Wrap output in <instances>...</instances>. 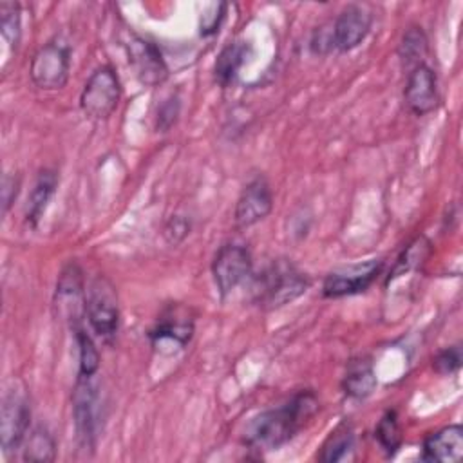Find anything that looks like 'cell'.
<instances>
[{
    "label": "cell",
    "mask_w": 463,
    "mask_h": 463,
    "mask_svg": "<svg viewBox=\"0 0 463 463\" xmlns=\"http://www.w3.org/2000/svg\"><path fill=\"white\" fill-rule=\"evenodd\" d=\"M461 358H463L461 356V347L459 345H450V347H445L443 351H439L432 358V367L439 374H452L459 369Z\"/></svg>",
    "instance_id": "cell-28"
},
{
    "label": "cell",
    "mask_w": 463,
    "mask_h": 463,
    "mask_svg": "<svg viewBox=\"0 0 463 463\" xmlns=\"http://www.w3.org/2000/svg\"><path fill=\"white\" fill-rule=\"evenodd\" d=\"M192 335L194 317L190 315V309L181 304H170L148 331L152 345L159 351H163V347H170V353L183 349L192 340Z\"/></svg>",
    "instance_id": "cell-8"
},
{
    "label": "cell",
    "mask_w": 463,
    "mask_h": 463,
    "mask_svg": "<svg viewBox=\"0 0 463 463\" xmlns=\"http://www.w3.org/2000/svg\"><path fill=\"white\" fill-rule=\"evenodd\" d=\"M0 33L4 40L16 49L22 38V11L16 2L0 4Z\"/></svg>",
    "instance_id": "cell-24"
},
{
    "label": "cell",
    "mask_w": 463,
    "mask_h": 463,
    "mask_svg": "<svg viewBox=\"0 0 463 463\" xmlns=\"http://www.w3.org/2000/svg\"><path fill=\"white\" fill-rule=\"evenodd\" d=\"M226 9H228L226 2L208 4L199 16V34L208 38V36H213L215 33H219L221 25L226 18Z\"/></svg>",
    "instance_id": "cell-27"
},
{
    "label": "cell",
    "mask_w": 463,
    "mask_h": 463,
    "mask_svg": "<svg viewBox=\"0 0 463 463\" xmlns=\"http://www.w3.org/2000/svg\"><path fill=\"white\" fill-rule=\"evenodd\" d=\"M71 71V49L60 40H51L42 45L29 67L33 83L43 90H58L67 85Z\"/></svg>",
    "instance_id": "cell-5"
},
{
    "label": "cell",
    "mask_w": 463,
    "mask_h": 463,
    "mask_svg": "<svg viewBox=\"0 0 463 463\" xmlns=\"http://www.w3.org/2000/svg\"><path fill=\"white\" fill-rule=\"evenodd\" d=\"M383 266L382 259H369L364 262L347 264L327 273L322 284L326 298H340L365 291L380 275Z\"/></svg>",
    "instance_id": "cell-7"
},
{
    "label": "cell",
    "mask_w": 463,
    "mask_h": 463,
    "mask_svg": "<svg viewBox=\"0 0 463 463\" xmlns=\"http://www.w3.org/2000/svg\"><path fill=\"white\" fill-rule=\"evenodd\" d=\"M31 423V405L24 391L13 389L7 391L2 400V412H0V439L4 452L16 450L27 432Z\"/></svg>",
    "instance_id": "cell-10"
},
{
    "label": "cell",
    "mask_w": 463,
    "mask_h": 463,
    "mask_svg": "<svg viewBox=\"0 0 463 463\" xmlns=\"http://www.w3.org/2000/svg\"><path fill=\"white\" fill-rule=\"evenodd\" d=\"M20 192V177L14 174H4L2 177V212L7 213Z\"/></svg>",
    "instance_id": "cell-31"
},
{
    "label": "cell",
    "mask_w": 463,
    "mask_h": 463,
    "mask_svg": "<svg viewBox=\"0 0 463 463\" xmlns=\"http://www.w3.org/2000/svg\"><path fill=\"white\" fill-rule=\"evenodd\" d=\"M121 83L110 65L98 67L80 94V107L90 119H107L118 107Z\"/></svg>",
    "instance_id": "cell-4"
},
{
    "label": "cell",
    "mask_w": 463,
    "mask_h": 463,
    "mask_svg": "<svg viewBox=\"0 0 463 463\" xmlns=\"http://www.w3.org/2000/svg\"><path fill=\"white\" fill-rule=\"evenodd\" d=\"M354 449V432L353 427L347 421L338 423L329 438L324 441L322 450L318 454V459L324 463H336L351 458V452Z\"/></svg>",
    "instance_id": "cell-20"
},
{
    "label": "cell",
    "mask_w": 463,
    "mask_h": 463,
    "mask_svg": "<svg viewBox=\"0 0 463 463\" xmlns=\"http://www.w3.org/2000/svg\"><path fill=\"white\" fill-rule=\"evenodd\" d=\"M179 110H181V103H179L177 96H170L168 99H165V103L157 110L156 128L161 132H166L177 121Z\"/></svg>",
    "instance_id": "cell-29"
},
{
    "label": "cell",
    "mask_w": 463,
    "mask_h": 463,
    "mask_svg": "<svg viewBox=\"0 0 463 463\" xmlns=\"http://www.w3.org/2000/svg\"><path fill=\"white\" fill-rule=\"evenodd\" d=\"M378 380L373 362L367 356L353 358L342 378V391L353 400H364L376 389Z\"/></svg>",
    "instance_id": "cell-17"
},
{
    "label": "cell",
    "mask_w": 463,
    "mask_h": 463,
    "mask_svg": "<svg viewBox=\"0 0 463 463\" xmlns=\"http://www.w3.org/2000/svg\"><path fill=\"white\" fill-rule=\"evenodd\" d=\"M58 186V175L51 168H43L38 172L36 181L29 192L27 206H25V221L31 226H36L42 219L51 197L54 195V190Z\"/></svg>",
    "instance_id": "cell-18"
},
{
    "label": "cell",
    "mask_w": 463,
    "mask_h": 463,
    "mask_svg": "<svg viewBox=\"0 0 463 463\" xmlns=\"http://www.w3.org/2000/svg\"><path fill=\"white\" fill-rule=\"evenodd\" d=\"M24 459L47 463L56 456V441L45 427H34L24 439Z\"/></svg>",
    "instance_id": "cell-21"
},
{
    "label": "cell",
    "mask_w": 463,
    "mask_h": 463,
    "mask_svg": "<svg viewBox=\"0 0 463 463\" xmlns=\"http://www.w3.org/2000/svg\"><path fill=\"white\" fill-rule=\"evenodd\" d=\"M317 411V394L311 389L298 391L282 405L251 418L244 430V443L257 450H277L293 439Z\"/></svg>",
    "instance_id": "cell-1"
},
{
    "label": "cell",
    "mask_w": 463,
    "mask_h": 463,
    "mask_svg": "<svg viewBox=\"0 0 463 463\" xmlns=\"http://www.w3.org/2000/svg\"><path fill=\"white\" fill-rule=\"evenodd\" d=\"M427 47H429L427 36L421 31V27H409L402 36L398 54L405 65H409V67L412 65V69H414L425 58Z\"/></svg>",
    "instance_id": "cell-22"
},
{
    "label": "cell",
    "mask_w": 463,
    "mask_h": 463,
    "mask_svg": "<svg viewBox=\"0 0 463 463\" xmlns=\"http://www.w3.org/2000/svg\"><path fill=\"white\" fill-rule=\"evenodd\" d=\"M463 456V429L461 425H447L430 432L421 445L423 461L456 463Z\"/></svg>",
    "instance_id": "cell-15"
},
{
    "label": "cell",
    "mask_w": 463,
    "mask_h": 463,
    "mask_svg": "<svg viewBox=\"0 0 463 463\" xmlns=\"http://www.w3.org/2000/svg\"><path fill=\"white\" fill-rule=\"evenodd\" d=\"M56 304L74 324L80 320V313H85V286L81 269L76 262H69L60 273Z\"/></svg>",
    "instance_id": "cell-16"
},
{
    "label": "cell",
    "mask_w": 463,
    "mask_h": 463,
    "mask_svg": "<svg viewBox=\"0 0 463 463\" xmlns=\"http://www.w3.org/2000/svg\"><path fill=\"white\" fill-rule=\"evenodd\" d=\"M74 338L78 345V376H94L99 369V353L94 340L81 327H76Z\"/></svg>",
    "instance_id": "cell-23"
},
{
    "label": "cell",
    "mask_w": 463,
    "mask_h": 463,
    "mask_svg": "<svg viewBox=\"0 0 463 463\" xmlns=\"http://www.w3.org/2000/svg\"><path fill=\"white\" fill-rule=\"evenodd\" d=\"M373 14L364 5L351 4L344 7L336 16L335 24L331 25L335 49H338L340 52H347L358 47L369 34Z\"/></svg>",
    "instance_id": "cell-13"
},
{
    "label": "cell",
    "mask_w": 463,
    "mask_h": 463,
    "mask_svg": "<svg viewBox=\"0 0 463 463\" xmlns=\"http://www.w3.org/2000/svg\"><path fill=\"white\" fill-rule=\"evenodd\" d=\"M309 286V277L291 262L275 260L255 280V302L264 309H277L304 295Z\"/></svg>",
    "instance_id": "cell-2"
},
{
    "label": "cell",
    "mask_w": 463,
    "mask_h": 463,
    "mask_svg": "<svg viewBox=\"0 0 463 463\" xmlns=\"http://www.w3.org/2000/svg\"><path fill=\"white\" fill-rule=\"evenodd\" d=\"M331 49H335V45H333V29L326 31L324 27H320L315 33V36L311 38V51L317 52V54H324Z\"/></svg>",
    "instance_id": "cell-32"
},
{
    "label": "cell",
    "mask_w": 463,
    "mask_h": 463,
    "mask_svg": "<svg viewBox=\"0 0 463 463\" xmlns=\"http://www.w3.org/2000/svg\"><path fill=\"white\" fill-rule=\"evenodd\" d=\"M403 96L412 114L425 116L432 112L439 105L438 81L434 71L425 63L416 65L407 76Z\"/></svg>",
    "instance_id": "cell-14"
},
{
    "label": "cell",
    "mask_w": 463,
    "mask_h": 463,
    "mask_svg": "<svg viewBox=\"0 0 463 463\" xmlns=\"http://www.w3.org/2000/svg\"><path fill=\"white\" fill-rule=\"evenodd\" d=\"M251 273V253L246 246L228 242L219 248L212 262V275L222 297L232 293Z\"/></svg>",
    "instance_id": "cell-9"
},
{
    "label": "cell",
    "mask_w": 463,
    "mask_h": 463,
    "mask_svg": "<svg viewBox=\"0 0 463 463\" xmlns=\"http://www.w3.org/2000/svg\"><path fill=\"white\" fill-rule=\"evenodd\" d=\"M374 436L387 454H394L398 450V447L402 443V430H400L396 411H387L380 418Z\"/></svg>",
    "instance_id": "cell-25"
},
{
    "label": "cell",
    "mask_w": 463,
    "mask_h": 463,
    "mask_svg": "<svg viewBox=\"0 0 463 463\" xmlns=\"http://www.w3.org/2000/svg\"><path fill=\"white\" fill-rule=\"evenodd\" d=\"M429 248H430V242H429L425 237L414 239V241L403 250V253L400 255V259L396 260V266L392 268L391 277H398V275H402V273H405V271H409V269L418 268V266L423 262V259L427 257Z\"/></svg>",
    "instance_id": "cell-26"
},
{
    "label": "cell",
    "mask_w": 463,
    "mask_h": 463,
    "mask_svg": "<svg viewBox=\"0 0 463 463\" xmlns=\"http://www.w3.org/2000/svg\"><path fill=\"white\" fill-rule=\"evenodd\" d=\"M85 315L92 331L112 344L119 327V304L118 291L105 275H96L85 286Z\"/></svg>",
    "instance_id": "cell-3"
},
{
    "label": "cell",
    "mask_w": 463,
    "mask_h": 463,
    "mask_svg": "<svg viewBox=\"0 0 463 463\" xmlns=\"http://www.w3.org/2000/svg\"><path fill=\"white\" fill-rule=\"evenodd\" d=\"M72 414L80 449H94L99 430V414L98 391L92 383V376H78L72 392Z\"/></svg>",
    "instance_id": "cell-6"
},
{
    "label": "cell",
    "mask_w": 463,
    "mask_h": 463,
    "mask_svg": "<svg viewBox=\"0 0 463 463\" xmlns=\"http://www.w3.org/2000/svg\"><path fill=\"white\" fill-rule=\"evenodd\" d=\"M125 47L128 63L134 67V72L143 85L156 87L168 78V67L154 42L130 33L125 40Z\"/></svg>",
    "instance_id": "cell-11"
},
{
    "label": "cell",
    "mask_w": 463,
    "mask_h": 463,
    "mask_svg": "<svg viewBox=\"0 0 463 463\" xmlns=\"http://www.w3.org/2000/svg\"><path fill=\"white\" fill-rule=\"evenodd\" d=\"M248 56V45L244 42L228 43L217 56L213 65V78L221 87H228L235 81L241 67Z\"/></svg>",
    "instance_id": "cell-19"
},
{
    "label": "cell",
    "mask_w": 463,
    "mask_h": 463,
    "mask_svg": "<svg viewBox=\"0 0 463 463\" xmlns=\"http://www.w3.org/2000/svg\"><path fill=\"white\" fill-rule=\"evenodd\" d=\"M273 208V194L266 177L257 175L242 188L235 204V224L239 228H250L269 215Z\"/></svg>",
    "instance_id": "cell-12"
},
{
    "label": "cell",
    "mask_w": 463,
    "mask_h": 463,
    "mask_svg": "<svg viewBox=\"0 0 463 463\" xmlns=\"http://www.w3.org/2000/svg\"><path fill=\"white\" fill-rule=\"evenodd\" d=\"M190 233V221L183 215H172L165 224L163 235L168 244H179Z\"/></svg>",
    "instance_id": "cell-30"
}]
</instances>
